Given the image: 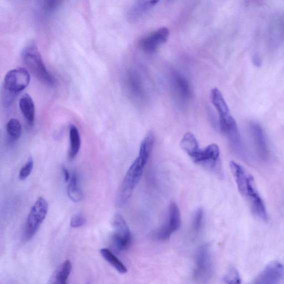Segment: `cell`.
<instances>
[{"mask_svg": "<svg viewBox=\"0 0 284 284\" xmlns=\"http://www.w3.org/2000/svg\"><path fill=\"white\" fill-rule=\"evenodd\" d=\"M62 171L63 173L64 180L66 182H69V179H70V174H69V172L68 171L67 169L66 168L63 167L62 168Z\"/></svg>", "mask_w": 284, "mask_h": 284, "instance_id": "30", "label": "cell"}, {"mask_svg": "<svg viewBox=\"0 0 284 284\" xmlns=\"http://www.w3.org/2000/svg\"><path fill=\"white\" fill-rule=\"evenodd\" d=\"M7 132L8 135L13 141H16L20 137L22 127L20 122L16 118H11L7 123Z\"/></svg>", "mask_w": 284, "mask_h": 284, "instance_id": "24", "label": "cell"}, {"mask_svg": "<svg viewBox=\"0 0 284 284\" xmlns=\"http://www.w3.org/2000/svg\"><path fill=\"white\" fill-rule=\"evenodd\" d=\"M171 87L173 96L179 102H186L191 98L190 83L181 73L174 71L171 73Z\"/></svg>", "mask_w": 284, "mask_h": 284, "instance_id": "12", "label": "cell"}, {"mask_svg": "<svg viewBox=\"0 0 284 284\" xmlns=\"http://www.w3.org/2000/svg\"><path fill=\"white\" fill-rule=\"evenodd\" d=\"M22 57L24 64L34 76L48 86H53L55 79L47 70L40 52L34 41L29 42L22 51Z\"/></svg>", "mask_w": 284, "mask_h": 284, "instance_id": "1", "label": "cell"}, {"mask_svg": "<svg viewBox=\"0 0 284 284\" xmlns=\"http://www.w3.org/2000/svg\"><path fill=\"white\" fill-rule=\"evenodd\" d=\"M147 161L138 156L129 168L118 191L116 203L118 206L124 205L131 198L142 176Z\"/></svg>", "mask_w": 284, "mask_h": 284, "instance_id": "3", "label": "cell"}, {"mask_svg": "<svg viewBox=\"0 0 284 284\" xmlns=\"http://www.w3.org/2000/svg\"><path fill=\"white\" fill-rule=\"evenodd\" d=\"M19 108L28 125L32 126L35 118V108L32 98L28 94H24L21 98Z\"/></svg>", "mask_w": 284, "mask_h": 284, "instance_id": "16", "label": "cell"}, {"mask_svg": "<svg viewBox=\"0 0 284 284\" xmlns=\"http://www.w3.org/2000/svg\"><path fill=\"white\" fill-rule=\"evenodd\" d=\"M101 256L105 260L120 274H126L128 269L125 266L114 254L107 248H103L100 251Z\"/></svg>", "mask_w": 284, "mask_h": 284, "instance_id": "21", "label": "cell"}, {"mask_svg": "<svg viewBox=\"0 0 284 284\" xmlns=\"http://www.w3.org/2000/svg\"><path fill=\"white\" fill-rule=\"evenodd\" d=\"M220 149L216 144H212L206 148L199 149L191 157L197 164L215 171L218 167Z\"/></svg>", "mask_w": 284, "mask_h": 284, "instance_id": "10", "label": "cell"}, {"mask_svg": "<svg viewBox=\"0 0 284 284\" xmlns=\"http://www.w3.org/2000/svg\"><path fill=\"white\" fill-rule=\"evenodd\" d=\"M181 147L190 157L200 149L196 137L190 132L184 134L181 142Z\"/></svg>", "mask_w": 284, "mask_h": 284, "instance_id": "20", "label": "cell"}, {"mask_svg": "<svg viewBox=\"0 0 284 284\" xmlns=\"http://www.w3.org/2000/svg\"><path fill=\"white\" fill-rule=\"evenodd\" d=\"M213 274V263L210 247L204 244L198 249L193 272V279L198 283H207Z\"/></svg>", "mask_w": 284, "mask_h": 284, "instance_id": "4", "label": "cell"}, {"mask_svg": "<svg viewBox=\"0 0 284 284\" xmlns=\"http://www.w3.org/2000/svg\"><path fill=\"white\" fill-rule=\"evenodd\" d=\"M69 140L70 146L68 152V157L70 159L75 158L81 148V137L76 126L71 125L69 127Z\"/></svg>", "mask_w": 284, "mask_h": 284, "instance_id": "17", "label": "cell"}, {"mask_svg": "<svg viewBox=\"0 0 284 284\" xmlns=\"http://www.w3.org/2000/svg\"><path fill=\"white\" fill-rule=\"evenodd\" d=\"M29 82L30 75L26 68L19 67L9 71L4 77L2 91L4 105H10L17 94L28 86Z\"/></svg>", "mask_w": 284, "mask_h": 284, "instance_id": "2", "label": "cell"}, {"mask_svg": "<svg viewBox=\"0 0 284 284\" xmlns=\"http://www.w3.org/2000/svg\"><path fill=\"white\" fill-rule=\"evenodd\" d=\"M71 270L72 264L71 262L69 261L64 262L54 273L52 279V283L66 284L68 278L70 275Z\"/></svg>", "mask_w": 284, "mask_h": 284, "instance_id": "18", "label": "cell"}, {"mask_svg": "<svg viewBox=\"0 0 284 284\" xmlns=\"http://www.w3.org/2000/svg\"><path fill=\"white\" fill-rule=\"evenodd\" d=\"M33 160L31 157L28 159V160L19 172L18 178L20 181L25 180L31 173L33 168Z\"/></svg>", "mask_w": 284, "mask_h": 284, "instance_id": "26", "label": "cell"}, {"mask_svg": "<svg viewBox=\"0 0 284 284\" xmlns=\"http://www.w3.org/2000/svg\"><path fill=\"white\" fill-rule=\"evenodd\" d=\"M250 127L253 141L259 157L263 159H267L269 154V148L263 128L260 124L257 123H252Z\"/></svg>", "mask_w": 284, "mask_h": 284, "instance_id": "14", "label": "cell"}, {"mask_svg": "<svg viewBox=\"0 0 284 284\" xmlns=\"http://www.w3.org/2000/svg\"><path fill=\"white\" fill-rule=\"evenodd\" d=\"M204 214L202 209L199 208L194 213L191 223V233L193 238H197L202 230Z\"/></svg>", "mask_w": 284, "mask_h": 284, "instance_id": "23", "label": "cell"}, {"mask_svg": "<svg viewBox=\"0 0 284 284\" xmlns=\"http://www.w3.org/2000/svg\"><path fill=\"white\" fill-rule=\"evenodd\" d=\"M113 227L117 236L132 240L130 230L127 223L121 214H117L113 219Z\"/></svg>", "mask_w": 284, "mask_h": 284, "instance_id": "19", "label": "cell"}, {"mask_svg": "<svg viewBox=\"0 0 284 284\" xmlns=\"http://www.w3.org/2000/svg\"><path fill=\"white\" fill-rule=\"evenodd\" d=\"M229 165H230L234 178L235 179L238 191L243 195L250 175L240 164L235 162L231 161Z\"/></svg>", "mask_w": 284, "mask_h": 284, "instance_id": "15", "label": "cell"}, {"mask_svg": "<svg viewBox=\"0 0 284 284\" xmlns=\"http://www.w3.org/2000/svg\"><path fill=\"white\" fill-rule=\"evenodd\" d=\"M67 193L69 198L74 202L77 203L82 200L83 193L77 185V178L75 174L69 179Z\"/></svg>", "mask_w": 284, "mask_h": 284, "instance_id": "22", "label": "cell"}, {"mask_svg": "<svg viewBox=\"0 0 284 284\" xmlns=\"http://www.w3.org/2000/svg\"><path fill=\"white\" fill-rule=\"evenodd\" d=\"M181 214L177 204L172 202L168 207V219L156 234L159 241H167L180 228Z\"/></svg>", "mask_w": 284, "mask_h": 284, "instance_id": "8", "label": "cell"}, {"mask_svg": "<svg viewBox=\"0 0 284 284\" xmlns=\"http://www.w3.org/2000/svg\"><path fill=\"white\" fill-rule=\"evenodd\" d=\"M160 0H139V4L143 9H146L155 6Z\"/></svg>", "mask_w": 284, "mask_h": 284, "instance_id": "28", "label": "cell"}, {"mask_svg": "<svg viewBox=\"0 0 284 284\" xmlns=\"http://www.w3.org/2000/svg\"><path fill=\"white\" fill-rule=\"evenodd\" d=\"M284 269L282 263L273 262L254 279L253 284H279L284 280Z\"/></svg>", "mask_w": 284, "mask_h": 284, "instance_id": "11", "label": "cell"}, {"mask_svg": "<svg viewBox=\"0 0 284 284\" xmlns=\"http://www.w3.org/2000/svg\"><path fill=\"white\" fill-rule=\"evenodd\" d=\"M169 34L170 33L167 27L159 28L142 39L141 47L143 50L146 52H154L162 44L168 41Z\"/></svg>", "mask_w": 284, "mask_h": 284, "instance_id": "13", "label": "cell"}, {"mask_svg": "<svg viewBox=\"0 0 284 284\" xmlns=\"http://www.w3.org/2000/svg\"><path fill=\"white\" fill-rule=\"evenodd\" d=\"M243 196L248 198L254 214L262 220L266 221L268 214L265 203L257 190L253 177L251 175Z\"/></svg>", "mask_w": 284, "mask_h": 284, "instance_id": "9", "label": "cell"}, {"mask_svg": "<svg viewBox=\"0 0 284 284\" xmlns=\"http://www.w3.org/2000/svg\"><path fill=\"white\" fill-rule=\"evenodd\" d=\"M252 61L254 66H256L258 67H261L262 66V59L260 56H259L257 54H254V55L253 56Z\"/></svg>", "mask_w": 284, "mask_h": 284, "instance_id": "29", "label": "cell"}, {"mask_svg": "<svg viewBox=\"0 0 284 284\" xmlns=\"http://www.w3.org/2000/svg\"><path fill=\"white\" fill-rule=\"evenodd\" d=\"M48 211V204L46 199L39 197L29 212L24 227L23 238L30 241L45 219Z\"/></svg>", "mask_w": 284, "mask_h": 284, "instance_id": "5", "label": "cell"}, {"mask_svg": "<svg viewBox=\"0 0 284 284\" xmlns=\"http://www.w3.org/2000/svg\"><path fill=\"white\" fill-rule=\"evenodd\" d=\"M123 87L127 95L136 104L145 102L147 95L142 79L134 71H128L123 79Z\"/></svg>", "mask_w": 284, "mask_h": 284, "instance_id": "7", "label": "cell"}, {"mask_svg": "<svg viewBox=\"0 0 284 284\" xmlns=\"http://www.w3.org/2000/svg\"><path fill=\"white\" fill-rule=\"evenodd\" d=\"M86 223V219L81 214H76L71 219V226L72 228H79L82 227Z\"/></svg>", "mask_w": 284, "mask_h": 284, "instance_id": "27", "label": "cell"}, {"mask_svg": "<svg viewBox=\"0 0 284 284\" xmlns=\"http://www.w3.org/2000/svg\"><path fill=\"white\" fill-rule=\"evenodd\" d=\"M211 99L216 107L219 117V128L224 134L232 128L237 126L235 119L231 115L228 104L220 90L214 88L211 92Z\"/></svg>", "mask_w": 284, "mask_h": 284, "instance_id": "6", "label": "cell"}, {"mask_svg": "<svg viewBox=\"0 0 284 284\" xmlns=\"http://www.w3.org/2000/svg\"><path fill=\"white\" fill-rule=\"evenodd\" d=\"M224 283L226 284H241L242 279L236 268L231 267L227 271L226 275L223 278Z\"/></svg>", "mask_w": 284, "mask_h": 284, "instance_id": "25", "label": "cell"}]
</instances>
